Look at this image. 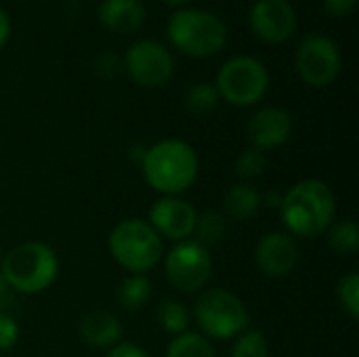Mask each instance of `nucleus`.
<instances>
[{"label": "nucleus", "mask_w": 359, "mask_h": 357, "mask_svg": "<svg viewBox=\"0 0 359 357\" xmlns=\"http://www.w3.org/2000/svg\"><path fill=\"white\" fill-rule=\"evenodd\" d=\"M280 213L290 234L299 238H316L332 225L337 200L324 181L305 179L282 196Z\"/></svg>", "instance_id": "f257e3e1"}, {"label": "nucleus", "mask_w": 359, "mask_h": 357, "mask_svg": "<svg viewBox=\"0 0 359 357\" xmlns=\"http://www.w3.org/2000/svg\"><path fill=\"white\" fill-rule=\"evenodd\" d=\"M143 175L151 189L164 196L183 194L198 175V156L181 139H164L151 145L143 158Z\"/></svg>", "instance_id": "f03ea898"}, {"label": "nucleus", "mask_w": 359, "mask_h": 357, "mask_svg": "<svg viewBox=\"0 0 359 357\" xmlns=\"http://www.w3.org/2000/svg\"><path fill=\"white\" fill-rule=\"evenodd\" d=\"M0 274L13 292L38 295L57 280L59 259L50 246L42 242H25L4 257Z\"/></svg>", "instance_id": "7ed1b4c3"}, {"label": "nucleus", "mask_w": 359, "mask_h": 357, "mask_svg": "<svg viewBox=\"0 0 359 357\" xmlns=\"http://www.w3.org/2000/svg\"><path fill=\"white\" fill-rule=\"evenodd\" d=\"M170 42L191 57H210L219 53L227 40L225 23L204 8H181L168 19Z\"/></svg>", "instance_id": "20e7f679"}, {"label": "nucleus", "mask_w": 359, "mask_h": 357, "mask_svg": "<svg viewBox=\"0 0 359 357\" xmlns=\"http://www.w3.org/2000/svg\"><path fill=\"white\" fill-rule=\"evenodd\" d=\"M109 252L118 265L130 274H145L162 259V238L141 219H126L118 223L109 236Z\"/></svg>", "instance_id": "39448f33"}, {"label": "nucleus", "mask_w": 359, "mask_h": 357, "mask_svg": "<svg viewBox=\"0 0 359 357\" xmlns=\"http://www.w3.org/2000/svg\"><path fill=\"white\" fill-rule=\"evenodd\" d=\"M194 320L208 339H233L248 328L250 314L240 297L225 288L202 292L194 305Z\"/></svg>", "instance_id": "423d86ee"}, {"label": "nucleus", "mask_w": 359, "mask_h": 357, "mask_svg": "<svg viewBox=\"0 0 359 357\" xmlns=\"http://www.w3.org/2000/svg\"><path fill=\"white\" fill-rule=\"evenodd\" d=\"M217 90L231 105H252L257 103L269 86V74L265 65L255 57H233L217 74Z\"/></svg>", "instance_id": "0eeeda50"}, {"label": "nucleus", "mask_w": 359, "mask_h": 357, "mask_svg": "<svg viewBox=\"0 0 359 357\" xmlns=\"http://www.w3.org/2000/svg\"><path fill=\"white\" fill-rule=\"evenodd\" d=\"M166 278L181 292H198L204 288L212 274V259L208 248L198 240L177 242L166 255Z\"/></svg>", "instance_id": "6e6552de"}, {"label": "nucleus", "mask_w": 359, "mask_h": 357, "mask_svg": "<svg viewBox=\"0 0 359 357\" xmlns=\"http://www.w3.org/2000/svg\"><path fill=\"white\" fill-rule=\"evenodd\" d=\"M297 72L311 86H328L341 72V53L332 38L324 34L305 36L297 48Z\"/></svg>", "instance_id": "1a4fd4ad"}, {"label": "nucleus", "mask_w": 359, "mask_h": 357, "mask_svg": "<svg viewBox=\"0 0 359 357\" xmlns=\"http://www.w3.org/2000/svg\"><path fill=\"white\" fill-rule=\"evenodd\" d=\"M124 65L128 76L141 86H160L168 82L175 72L172 55L166 46L156 40H139L135 42L124 57Z\"/></svg>", "instance_id": "9d476101"}, {"label": "nucleus", "mask_w": 359, "mask_h": 357, "mask_svg": "<svg viewBox=\"0 0 359 357\" xmlns=\"http://www.w3.org/2000/svg\"><path fill=\"white\" fill-rule=\"evenodd\" d=\"M196 221H198V215L189 202L177 196H164L162 200L154 202L147 223L156 229L160 238L183 242L194 234Z\"/></svg>", "instance_id": "9b49d317"}, {"label": "nucleus", "mask_w": 359, "mask_h": 357, "mask_svg": "<svg viewBox=\"0 0 359 357\" xmlns=\"http://www.w3.org/2000/svg\"><path fill=\"white\" fill-rule=\"evenodd\" d=\"M250 27L267 42H286L297 29V13L288 0H257L250 8Z\"/></svg>", "instance_id": "f8f14e48"}, {"label": "nucleus", "mask_w": 359, "mask_h": 357, "mask_svg": "<svg viewBox=\"0 0 359 357\" xmlns=\"http://www.w3.org/2000/svg\"><path fill=\"white\" fill-rule=\"evenodd\" d=\"M255 259H257L259 269L265 276L282 278L294 269L299 250H297L292 236L282 234V231H271V234L263 236L261 242L257 244Z\"/></svg>", "instance_id": "ddd939ff"}, {"label": "nucleus", "mask_w": 359, "mask_h": 357, "mask_svg": "<svg viewBox=\"0 0 359 357\" xmlns=\"http://www.w3.org/2000/svg\"><path fill=\"white\" fill-rule=\"evenodd\" d=\"M292 133V118L286 109L263 107L248 122V137L255 149H273L288 141Z\"/></svg>", "instance_id": "4468645a"}, {"label": "nucleus", "mask_w": 359, "mask_h": 357, "mask_svg": "<svg viewBox=\"0 0 359 357\" xmlns=\"http://www.w3.org/2000/svg\"><path fill=\"white\" fill-rule=\"evenodd\" d=\"M78 335L86 345L105 349V347H114L120 343L122 326L118 318L107 311H90L82 316L78 324Z\"/></svg>", "instance_id": "2eb2a0df"}, {"label": "nucleus", "mask_w": 359, "mask_h": 357, "mask_svg": "<svg viewBox=\"0 0 359 357\" xmlns=\"http://www.w3.org/2000/svg\"><path fill=\"white\" fill-rule=\"evenodd\" d=\"M99 19L111 32H135L145 21V6L141 0H103Z\"/></svg>", "instance_id": "dca6fc26"}, {"label": "nucleus", "mask_w": 359, "mask_h": 357, "mask_svg": "<svg viewBox=\"0 0 359 357\" xmlns=\"http://www.w3.org/2000/svg\"><path fill=\"white\" fill-rule=\"evenodd\" d=\"M263 204V196L252 183H238L225 196V217L233 221L252 219Z\"/></svg>", "instance_id": "f3484780"}, {"label": "nucleus", "mask_w": 359, "mask_h": 357, "mask_svg": "<svg viewBox=\"0 0 359 357\" xmlns=\"http://www.w3.org/2000/svg\"><path fill=\"white\" fill-rule=\"evenodd\" d=\"M151 299V284L145 276L133 274L122 280L118 288V303L126 311H139Z\"/></svg>", "instance_id": "a211bd4d"}, {"label": "nucleus", "mask_w": 359, "mask_h": 357, "mask_svg": "<svg viewBox=\"0 0 359 357\" xmlns=\"http://www.w3.org/2000/svg\"><path fill=\"white\" fill-rule=\"evenodd\" d=\"M166 357H217L212 343L200 332H183L170 341Z\"/></svg>", "instance_id": "6ab92c4d"}, {"label": "nucleus", "mask_w": 359, "mask_h": 357, "mask_svg": "<svg viewBox=\"0 0 359 357\" xmlns=\"http://www.w3.org/2000/svg\"><path fill=\"white\" fill-rule=\"evenodd\" d=\"M194 234L198 236V242L202 246L219 244L225 238V234H227V217L221 215V213L208 210V213L198 217Z\"/></svg>", "instance_id": "aec40b11"}, {"label": "nucleus", "mask_w": 359, "mask_h": 357, "mask_svg": "<svg viewBox=\"0 0 359 357\" xmlns=\"http://www.w3.org/2000/svg\"><path fill=\"white\" fill-rule=\"evenodd\" d=\"M328 244L339 255H353L359 248V227L355 221H339L328 227Z\"/></svg>", "instance_id": "412c9836"}, {"label": "nucleus", "mask_w": 359, "mask_h": 357, "mask_svg": "<svg viewBox=\"0 0 359 357\" xmlns=\"http://www.w3.org/2000/svg\"><path fill=\"white\" fill-rule=\"evenodd\" d=\"M158 322L166 332L183 335L187 332V326H189V309L177 301H162L158 309Z\"/></svg>", "instance_id": "4be33fe9"}, {"label": "nucleus", "mask_w": 359, "mask_h": 357, "mask_svg": "<svg viewBox=\"0 0 359 357\" xmlns=\"http://www.w3.org/2000/svg\"><path fill=\"white\" fill-rule=\"evenodd\" d=\"M219 90L215 84H208V82H200L196 86H191L187 90V97H185V103H187V109L194 112V114H208L212 109H217L219 105Z\"/></svg>", "instance_id": "5701e85b"}, {"label": "nucleus", "mask_w": 359, "mask_h": 357, "mask_svg": "<svg viewBox=\"0 0 359 357\" xmlns=\"http://www.w3.org/2000/svg\"><path fill=\"white\" fill-rule=\"evenodd\" d=\"M231 357H269V343L265 335L259 330H246L238 335Z\"/></svg>", "instance_id": "b1692460"}, {"label": "nucleus", "mask_w": 359, "mask_h": 357, "mask_svg": "<svg viewBox=\"0 0 359 357\" xmlns=\"http://www.w3.org/2000/svg\"><path fill=\"white\" fill-rule=\"evenodd\" d=\"M337 297L343 307V311L351 318H359V276L355 271L343 276L337 284Z\"/></svg>", "instance_id": "393cba45"}, {"label": "nucleus", "mask_w": 359, "mask_h": 357, "mask_svg": "<svg viewBox=\"0 0 359 357\" xmlns=\"http://www.w3.org/2000/svg\"><path fill=\"white\" fill-rule=\"evenodd\" d=\"M265 164H267V160H265L263 151H259V149L252 147V149H246V151H242V154L238 156V160H236V170H238V175H240L246 183H250V181H255V179H259V177L263 175Z\"/></svg>", "instance_id": "a878e982"}, {"label": "nucleus", "mask_w": 359, "mask_h": 357, "mask_svg": "<svg viewBox=\"0 0 359 357\" xmlns=\"http://www.w3.org/2000/svg\"><path fill=\"white\" fill-rule=\"evenodd\" d=\"M17 337H19V326H17V322H15L11 316L0 314V351L11 349V347L17 343Z\"/></svg>", "instance_id": "bb28decb"}, {"label": "nucleus", "mask_w": 359, "mask_h": 357, "mask_svg": "<svg viewBox=\"0 0 359 357\" xmlns=\"http://www.w3.org/2000/svg\"><path fill=\"white\" fill-rule=\"evenodd\" d=\"M358 6V0H324V8L334 17L351 15Z\"/></svg>", "instance_id": "cd10ccee"}, {"label": "nucleus", "mask_w": 359, "mask_h": 357, "mask_svg": "<svg viewBox=\"0 0 359 357\" xmlns=\"http://www.w3.org/2000/svg\"><path fill=\"white\" fill-rule=\"evenodd\" d=\"M107 357H147V353L135 343H118L111 347Z\"/></svg>", "instance_id": "c85d7f7f"}, {"label": "nucleus", "mask_w": 359, "mask_h": 357, "mask_svg": "<svg viewBox=\"0 0 359 357\" xmlns=\"http://www.w3.org/2000/svg\"><path fill=\"white\" fill-rule=\"evenodd\" d=\"M11 303H13V288L0 274V314H4L11 307Z\"/></svg>", "instance_id": "c756f323"}, {"label": "nucleus", "mask_w": 359, "mask_h": 357, "mask_svg": "<svg viewBox=\"0 0 359 357\" xmlns=\"http://www.w3.org/2000/svg\"><path fill=\"white\" fill-rule=\"evenodd\" d=\"M8 34H11V21H8L6 13L0 8V48H2L4 42L8 40Z\"/></svg>", "instance_id": "7c9ffc66"}, {"label": "nucleus", "mask_w": 359, "mask_h": 357, "mask_svg": "<svg viewBox=\"0 0 359 357\" xmlns=\"http://www.w3.org/2000/svg\"><path fill=\"white\" fill-rule=\"evenodd\" d=\"M187 0H166V4H170V6H179V4H185Z\"/></svg>", "instance_id": "2f4dec72"}, {"label": "nucleus", "mask_w": 359, "mask_h": 357, "mask_svg": "<svg viewBox=\"0 0 359 357\" xmlns=\"http://www.w3.org/2000/svg\"><path fill=\"white\" fill-rule=\"evenodd\" d=\"M0 259H2V250H0Z\"/></svg>", "instance_id": "473e14b6"}]
</instances>
